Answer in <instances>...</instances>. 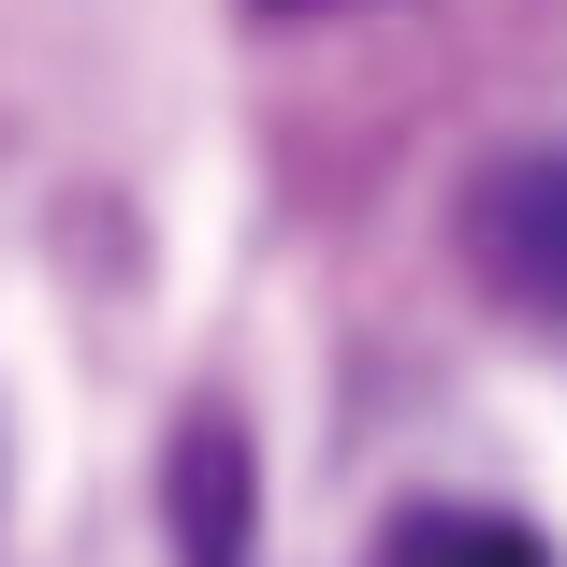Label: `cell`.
Masks as SVG:
<instances>
[{
    "instance_id": "cell-1",
    "label": "cell",
    "mask_w": 567,
    "mask_h": 567,
    "mask_svg": "<svg viewBox=\"0 0 567 567\" xmlns=\"http://www.w3.org/2000/svg\"><path fill=\"white\" fill-rule=\"evenodd\" d=\"M451 248H466L495 320L567 334V146H495L466 189H451Z\"/></svg>"
},
{
    "instance_id": "cell-2",
    "label": "cell",
    "mask_w": 567,
    "mask_h": 567,
    "mask_svg": "<svg viewBox=\"0 0 567 567\" xmlns=\"http://www.w3.org/2000/svg\"><path fill=\"white\" fill-rule=\"evenodd\" d=\"M175 553L189 567H248V436L218 408L175 436Z\"/></svg>"
},
{
    "instance_id": "cell-3",
    "label": "cell",
    "mask_w": 567,
    "mask_h": 567,
    "mask_svg": "<svg viewBox=\"0 0 567 567\" xmlns=\"http://www.w3.org/2000/svg\"><path fill=\"white\" fill-rule=\"evenodd\" d=\"M364 567H553V553H538V524H509V509L422 495V509H393V524H379V553H364Z\"/></svg>"
}]
</instances>
